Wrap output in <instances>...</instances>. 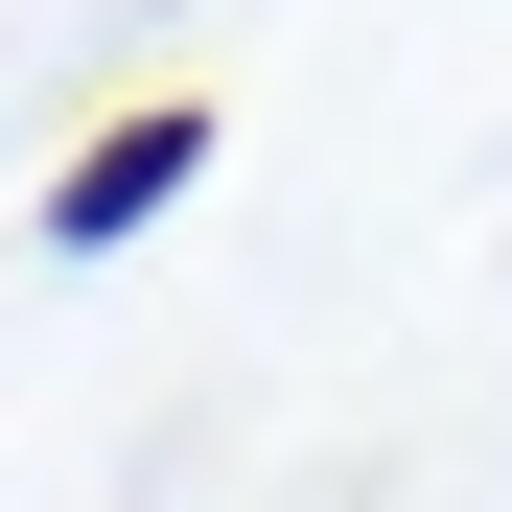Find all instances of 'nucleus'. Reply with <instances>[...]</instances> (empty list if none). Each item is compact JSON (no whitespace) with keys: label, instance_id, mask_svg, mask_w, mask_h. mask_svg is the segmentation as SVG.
Instances as JSON below:
<instances>
[{"label":"nucleus","instance_id":"f257e3e1","mask_svg":"<svg viewBox=\"0 0 512 512\" xmlns=\"http://www.w3.org/2000/svg\"><path fill=\"white\" fill-rule=\"evenodd\" d=\"M210 140H233L210 94H140V117H94V140L47 163V256H117V233H163V210L210 187Z\"/></svg>","mask_w":512,"mask_h":512}]
</instances>
